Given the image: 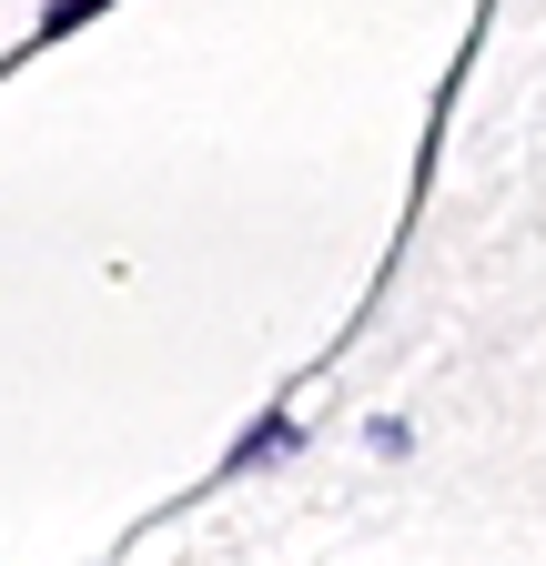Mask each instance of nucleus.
Returning a JSON list of instances; mask_svg holds the SVG:
<instances>
[{"label": "nucleus", "instance_id": "nucleus-1", "mask_svg": "<svg viewBox=\"0 0 546 566\" xmlns=\"http://www.w3.org/2000/svg\"><path fill=\"white\" fill-rule=\"evenodd\" d=\"M82 11H102V0H51V31H61V21H82Z\"/></svg>", "mask_w": 546, "mask_h": 566}]
</instances>
